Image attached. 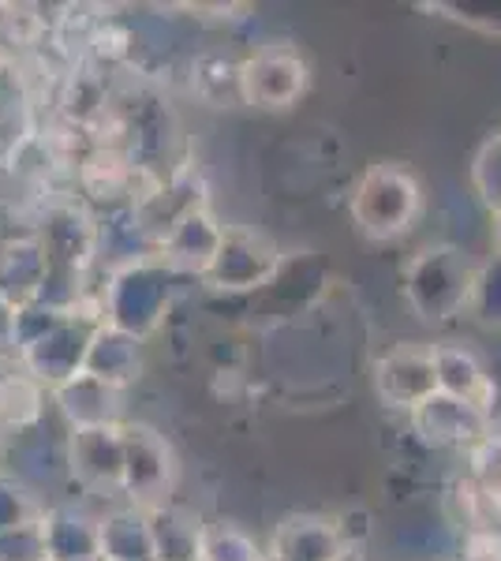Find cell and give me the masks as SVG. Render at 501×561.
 Masks as SVG:
<instances>
[{
	"instance_id": "22",
	"label": "cell",
	"mask_w": 501,
	"mask_h": 561,
	"mask_svg": "<svg viewBox=\"0 0 501 561\" xmlns=\"http://www.w3.org/2000/svg\"><path fill=\"white\" fill-rule=\"evenodd\" d=\"M270 547H262L251 531H243L232 520H209L203 524L198 539V561H266Z\"/></svg>"
},
{
	"instance_id": "5",
	"label": "cell",
	"mask_w": 501,
	"mask_h": 561,
	"mask_svg": "<svg viewBox=\"0 0 501 561\" xmlns=\"http://www.w3.org/2000/svg\"><path fill=\"white\" fill-rule=\"evenodd\" d=\"M311 87V68L296 45L273 42L243 57L240 68V90L243 105L266 108V113H285L299 105V98Z\"/></svg>"
},
{
	"instance_id": "35",
	"label": "cell",
	"mask_w": 501,
	"mask_h": 561,
	"mask_svg": "<svg viewBox=\"0 0 501 561\" xmlns=\"http://www.w3.org/2000/svg\"><path fill=\"white\" fill-rule=\"evenodd\" d=\"M94 561H105V558H94Z\"/></svg>"
},
{
	"instance_id": "16",
	"label": "cell",
	"mask_w": 501,
	"mask_h": 561,
	"mask_svg": "<svg viewBox=\"0 0 501 561\" xmlns=\"http://www.w3.org/2000/svg\"><path fill=\"white\" fill-rule=\"evenodd\" d=\"M49 561H94L102 558V517L76 510V505H53L42 517Z\"/></svg>"
},
{
	"instance_id": "4",
	"label": "cell",
	"mask_w": 501,
	"mask_h": 561,
	"mask_svg": "<svg viewBox=\"0 0 501 561\" xmlns=\"http://www.w3.org/2000/svg\"><path fill=\"white\" fill-rule=\"evenodd\" d=\"M177 476L180 465L166 434H158L147 423H124V479H121L124 502L139 505V510L169 505Z\"/></svg>"
},
{
	"instance_id": "18",
	"label": "cell",
	"mask_w": 501,
	"mask_h": 561,
	"mask_svg": "<svg viewBox=\"0 0 501 561\" xmlns=\"http://www.w3.org/2000/svg\"><path fill=\"white\" fill-rule=\"evenodd\" d=\"M49 404H53V393L20 364V359L0 364V427L34 431Z\"/></svg>"
},
{
	"instance_id": "24",
	"label": "cell",
	"mask_w": 501,
	"mask_h": 561,
	"mask_svg": "<svg viewBox=\"0 0 501 561\" xmlns=\"http://www.w3.org/2000/svg\"><path fill=\"white\" fill-rule=\"evenodd\" d=\"M42 517H45V505L34 494V486H26L12 472H0V531H12L20 524H34Z\"/></svg>"
},
{
	"instance_id": "11",
	"label": "cell",
	"mask_w": 501,
	"mask_h": 561,
	"mask_svg": "<svg viewBox=\"0 0 501 561\" xmlns=\"http://www.w3.org/2000/svg\"><path fill=\"white\" fill-rule=\"evenodd\" d=\"M221 240H225V225H217V217L206 206H198V210L184 214L166 232L158 259L177 277H206L217 251H221Z\"/></svg>"
},
{
	"instance_id": "31",
	"label": "cell",
	"mask_w": 501,
	"mask_h": 561,
	"mask_svg": "<svg viewBox=\"0 0 501 561\" xmlns=\"http://www.w3.org/2000/svg\"><path fill=\"white\" fill-rule=\"evenodd\" d=\"M337 561H363V554H360V550H349V554H341Z\"/></svg>"
},
{
	"instance_id": "29",
	"label": "cell",
	"mask_w": 501,
	"mask_h": 561,
	"mask_svg": "<svg viewBox=\"0 0 501 561\" xmlns=\"http://www.w3.org/2000/svg\"><path fill=\"white\" fill-rule=\"evenodd\" d=\"M439 12H453L457 20L479 26V31H494L501 34V0L490 4V0H464V4H439Z\"/></svg>"
},
{
	"instance_id": "21",
	"label": "cell",
	"mask_w": 501,
	"mask_h": 561,
	"mask_svg": "<svg viewBox=\"0 0 501 561\" xmlns=\"http://www.w3.org/2000/svg\"><path fill=\"white\" fill-rule=\"evenodd\" d=\"M150 513L153 550L158 561H198V539H203V520L187 513L184 505H158Z\"/></svg>"
},
{
	"instance_id": "13",
	"label": "cell",
	"mask_w": 501,
	"mask_h": 561,
	"mask_svg": "<svg viewBox=\"0 0 501 561\" xmlns=\"http://www.w3.org/2000/svg\"><path fill=\"white\" fill-rule=\"evenodd\" d=\"M53 404L71 431L124 427V389L102 382L94 375H76L71 382L53 389Z\"/></svg>"
},
{
	"instance_id": "23",
	"label": "cell",
	"mask_w": 501,
	"mask_h": 561,
	"mask_svg": "<svg viewBox=\"0 0 501 561\" xmlns=\"http://www.w3.org/2000/svg\"><path fill=\"white\" fill-rule=\"evenodd\" d=\"M240 68H243V60H229L225 53H206V57H198L195 68H191V87H195V94L209 105L243 102Z\"/></svg>"
},
{
	"instance_id": "14",
	"label": "cell",
	"mask_w": 501,
	"mask_h": 561,
	"mask_svg": "<svg viewBox=\"0 0 501 561\" xmlns=\"http://www.w3.org/2000/svg\"><path fill=\"white\" fill-rule=\"evenodd\" d=\"M147 341L132 337V333L116 330V325H98L94 330V341H90V352H87V375L102 378V382L116 386V389H127L143 378L147 370Z\"/></svg>"
},
{
	"instance_id": "19",
	"label": "cell",
	"mask_w": 501,
	"mask_h": 561,
	"mask_svg": "<svg viewBox=\"0 0 501 561\" xmlns=\"http://www.w3.org/2000/svg\"><path fill=\"white\" fill-rule=\"evenodd\" d=\"M434 367H439L442 393L490 412V404H494V382H490L487 367L479 364L476 352L460 345H434Z\"/></svg>"
},
{
	"instance_id": "30",
	"label": "cell",
	"mask_w": 501,
	"mask_h": 561,
	"mask_svg": "<svg viewBox=\"0 0 501 561\" xmlns=\"http://www.w3.org/2000/svg\"><path fill=\"white\" fill-rule=\"evenodd\" d=\"M15 322H20V307L0 296V364L15 359Z\"/></svg>"
},
{
	"instance_id": "3",
	"label": "cell",
	"mask_w": 501,
	"mask_h": 561,
	"mask_svg": "<svg viewBox=\"0 0 501 561\" xmlns=\"http://www.w3.org/2000/svg\"><path fill=\"white\" fill-rule=\"evenodd\" d=\"M423 210V187L397 161H378L367 173L355 180L349 214L355 229L375 243L400 240L405 232H412Z\"/></svg>"
},
{
	"instance_id": "17",
	"label": "cell",
	"mask_w": 501,
	"mask_h": 561,
	"mask_svg": "<svg viewBox=\"0 0 501 561\" xmlns=\"http://www.w3.org/2000/svg\"><path fill=\"white\" fill-rule=\"evenodd\" d=\"M45 274H49V255H45L38 232L34 237L0 240V296H8L15 307L34 304Z\"/></svg>"
},
{
	"instance_id": "6",
	"label": "cell",
	"mask_w": 501,
	"mask_h": 561,
	"mask_svg": "<svg viewBox=\"0 0 501 561\" xmlns=\"http://www.w3.org/2000/svg\"><path fill=\"white\" fill-rule=\"evenodd\" d=\"M281 259L277 243L270 237L254 229H240V225H229L225 229V240H221V251H217L214 266L209 274L203 277L214 293H225V296H240V293H254V288H266L277 280Z\"/></svg>"
},
{
	"instance_id": "26",
	"label": "cell",
	"mask_w": 501,
	"mask_h": 561,
	"mask_svg": "<svg viewBox=\"0 0 501 561\" xmlns=\"http://www.w3.org/2000/svg\"><path fill=\"white\" fill-rule=\"evenodd\" d=\"M471 314H476L482 325H494V330H501V251L487 262V266H479Z\"/></svg>"
},
{
	"instance_id": "32",
	"label": "cell",
	"mask_w": 501,
	"mask_h": 561,
	"mask_svg": "<svg viewBox=\"0 0 501 561\" xmlns=\"http://www.w3.org/2000/svg\"><path fill=\"white\" fill-rule=\"evenodd\" d=\"M494 232H498V251H501V210L494 214Z\"/></svg>"
},
{
	"instance_id": "33",
	"label": "cell",
	"mask_w": 501,
	"mask_h": 561,
	"mask_svg": "<svg viewBox=\"0 0 501 561\" xmlns=\"http://www.w3.org/2000/svg\"><path fill=\"white\" fill-rule=\"evenodd\" d=\"M0 446H4V427H0Z\"/></svg>"
},
{
	"instance_id": "15",
	"label": "cell",
	"mask_w": 501,
	"mask_h": 561,
	"mask_svg": "<svg viewBox=\"0 0 501 561\" xmlns=\"http://www.w3.org/2000/svg\"><path fill=\"white\" fill-rule=\"evenodd\" d=\"M270 554L281 561H337L341 554H349V547H344V536H341V528H337V520L299 513V517H288L277 524Z\"/></svg>"
},
{
	"instance_id": "27",
	"label": "cell",
	"mask_w": 501,
	"mask_h": 561,
	"mask_svg": "<svg viewBox=\"0 0 501 561\" xmlns=\"http://www.w3.org/2000/svg\"><path fill=\"white\" fill-rule=\"evenodd\" d=\"M0 561H49L42 520L20 524L12 531H0Z\"/></svg>"
},
{
	"instance_id": "1",
	"label": "cell",
	"mask_w": 501,
	"mask_h": 561,
	"mask_svg": "<svg viewBox=\"0 0 501 561\" xmlns=\"http://www.w3.org/2000/svg\"><path fill=\"white\" fill-rule=\"evenodd\" d=\"M479 266L460 248L439 243L405 266V300L423 322H453L471 311Z\"/></svg>"
},
{
	"instance_id": "20",
	"label": "cell",
	"mask_w": 501,
	"mask_h": 561,
	"mask_svg": "<svg viewBox=\"0 0 501 561\" xmlns=\"http://www.w3.org/2000/svg\"><path fill=\"white\" fill-rule=\"evenodd\" d=\"M102 558L105 561H158L150 531V513L139 505H121L102 517Z\"/></svg>"
},
{
	"instance_id": "34",
	"label": "cell",
	"mask_w": 501,
	"mask_h": 561,
	"mask_svg": "<svg viewBox=\"0 0 501 561\" xmlns=\"http://www.w3.org/2000/svg\"><path fill=\"white\" fill-rule=\"evenodd\" d=\"M266 561H281V558H273V554H270V558H266Z\"/></svg>"
},
{
	"instance_id": "10",
	"label": "cell",
	"mask_w": 501,
	"mask_h": 561,
	"mask_svg": "<svg viewBox=\"0 0 501 561\" xmlns=\"http://www.w3.org/2000/svg\"><path fill=\"white\" fill-rule=\"evenodd\" d=\"M38 240L53 266L94 270L98 266V217L83 203H53L42 217Z\"/></svg>"
},
{
	"instance_id": "25",
	"label": "cell",
	"mask_w": 501,
	"mask_h": 561,
	"mask_svg": "<svg viewBox=\"0 0 501 561\" xmlns=\"http://www.w3.org/2000/svg\"><path fill=\"white\" fill-rule=\"evenodd\" d=\"M471 187H476L479 203L487 206L490 214L501 210V131L490 135L476 150V161H471Z\"/></svg>"
},
{
	"instance_id": "7",
	"label": "cell",
	"mask_w": 501,
	"mask_h": 561,
	"mask_svg": "<svg viewBox=\"0 0 501 561\" xmlns=\"http://www.w3.org/2000/svg\"><path fill=\"white\" fill-rule=\"evenodd\" d=\"M94 330H98V322L79 319V314H64V319L53 322L45 333L26 341V345L15 352V359L53 393V389L71 382L76 375H83Z\"/></svg>"
},
{
	"instance_id": "12",
	"label": "cell",
	"mask_w": 501,
	"mask_h": 561,
	"mask_svg": "<svg viewBox=\"0 0 501 561\" xmlns=\"http://www.w3.org/2000/svg\"><path fill=\"white\" fill-rule=\"evenodd\" d=\"M68 468L90 491H116L124 479V427L71 431Z\"/></svg>"
},
{
	"instance_id": "28",
	"label": "cell",
	"mask_w": 501,
	"mask_h": 561,
	"mask_svg": "<svg viewBox=\"0 0 501 561\" xmlns=\"http://www.w3.org/2000/svg\"><path fill=\"white\" fill-rule=\"evenodd\" d=\"M471 483L479 491H498L501 486V434H490L471 449Z\"/></svg>"
},
{
	"instance_id": "2",
	"label": "cell",
	"mask_w": 501,
	"mask_h": 561,
	"mask_svg": "<svg viewBox=\"0 0 501 561\" xmlns=\"http://www.w3.org/2000/svg\"><path fill=\"white\" fill-rule=\"evenodd\" d=\"M177 274L158 255L127 262L121 270H109L102 285L105 322L132 337L147 341L166 322L172 293H177Z\"/></svg>"
},
{
	"instance_id": "8",
	"label": "cell",
	"mask_w": 501,
	"mask_h": 561,
	"mask_svg": "<svg viewBox=\"0 0 501 561\" xmlns=\"http://www.w3.org/2000/svg\"><path fill=\"white\" fill-rule=\"evenodd\" d=\"M375 393L382 404L415 412L426 397L439 393L434 345H394L375 359Z\"/></svg>"
},
{
	"instance_id": "9",
	"label": "cell",
	"mask_w": 501,
	"mask_h": 561,
	"mask_svg": "<svg viewBox=\"0 0 501 561\" xmlns=\"http://www.w3.org/2000/svg\"><path fill=\"white\" fill-rule=\"evenodd\" d=\"M412 431L434 449H476L482 438H490V412L476 409L468 401H457L449 393H434L408 412Z\"/></svg>"
}]
</instances>
